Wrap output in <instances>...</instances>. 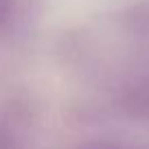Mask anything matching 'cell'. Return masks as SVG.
<instances>
[{
    "mask_svg": "<svg viewBox=\"0 0 149 149\" xmlns=\"http://www.w3.org/2000/svg\"><path fill=\"white\" fill-rule=\"evenodd\" d=\"M13 11V0H0V24H5L11 18Z\"/></svg>",
    "mask_w": 149,
    "mask_h": 149,
    "instance_id": "obj_1",
    "label": "cell"
}]
</instances>
